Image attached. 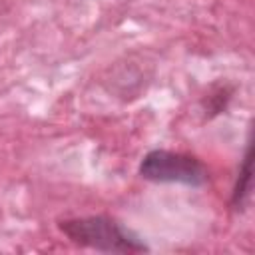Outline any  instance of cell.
<instances>
[{"mask_svg":"<svg viewBox=\"0 0 255 255\" xmlns=\"http://www.w3.org/2000/svg\"><path fill=\"white\" fill-rule=\"evenodd\" d=\"M62 233L76 245L92 247L108 253H137L147 247L124 225L106 215H92L80 219H66L60 223Z\"/></svg>","mask_w":255,"mask_h":255,"instance_id":"cell-1","label":"cell"},{"mask_svg":"<svg viewBox=\"0 0 255 255\" xmlns=\"http://www.w3.org/2000/svg\"><path fill=\"white\" fill-rule=\"evenodd\" d=\"M139 175L155 183H183L191 187L203 185L209 177L205 165L197 157L167 149L145 153L139 163Z\"/></svg>","mask_w":255,"mask_h":255,"instance_id":"cell-2","label":"cell"},{"mask_svg":"<svg viewBox=\"0 0 255 255\" xmlns=\"http://www.w3.org/2000/svg\"><path fill=\"white\" fill-rule=\"evenodd\" d=\"M249 181H251V159H249V147H247L245 155H243V167H241V173H239L235 189H233V199H231L233 207L239 209L243 205V199L249 193Z\"/></svg>","mask_w":255,"mask_h":255,"instance_id":"cell-3","label":"cell"}]
</instances>
